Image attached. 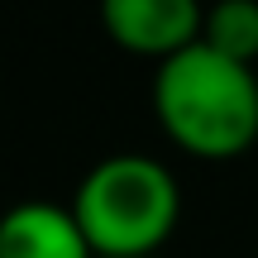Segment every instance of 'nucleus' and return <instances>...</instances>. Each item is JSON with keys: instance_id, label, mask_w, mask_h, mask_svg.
Segmentation results:
<instances>
[{"instance_id": "nucleus-3", "label": "nucleus", "mask_w": 258, "mask_h": 258, "mask_svg": "<svg viewBox=\"0 0 258 258\" xmlns=\"http://www.w3.org/2000/svg\"><path fill=\"white\" fill-rule=\"evenodd\" d=\"M201 0H101V24L129 53L172 57L182 48L201 43Z\"/></svg>"}, {"instance_id": "nucleus-1", "label": "nucleus", "mask_w": 258, "mask_h": 258, "mask_svg": "<svg viewBox=\"0 0 258 258\" xmlns=\"http://www.w3.org/2000/svg\"><path fill=\"white\" fill-rule=\"evenodd\" d=\"M153 110L186 153L234 158L258 139V77L253 67L191 43L158 62Z\"/></svg>"}, {"instance_id": "nucleus-5", "label": "nucleus", "mask_w": 258, "mask_h": 258, "mask_svg": "<svg viewBox=\"0 0 258 258\" xmlns=\"http://www.w3.org/2000/svg\"><path fill=\"white\" fill-rule=\"evenodd\" d=\"M201 43L220 57L253 67L258 57V0H215L201 19Z\"/></svg>"}, {"instance_id": "nucleus-2", "label": "nucleus", "mask_w": 258, "mask_h": 258, "mask_svg": "<svg viewBox=\"0 0 258 258\" xmlns=\"http://www.w3.org/2000/svg\"><path fill=\"white\" fill-rule=\"evenodd\" d=\"M182 196L158 158L115 153L86 172L72 215L96 258H148L172 234Z\"/></svg>"}, {"instance_id": "nucleus-4", "label": "nucleus", "mask_w": 258, "mask_h": 258, "mask_svg": "<svg viewBox=\"0 0 258 258\" xmlns=\"http://www.w3.org/2000/svg\"><path fill=\"white\" fill-rule=\"evenodd\" d=\"M0 258H96L72 206L19 201L0 215Z\"/></svg>"}]
</instances>
